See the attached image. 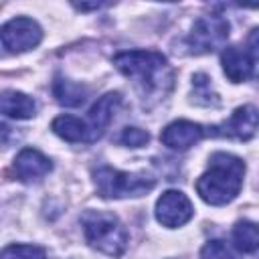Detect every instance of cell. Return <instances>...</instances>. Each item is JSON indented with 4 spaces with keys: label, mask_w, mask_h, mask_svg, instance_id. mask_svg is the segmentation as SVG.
Masks as SVG:
<instances>
[{
    "label": "cell",
    "mask_w": 259,
    "mask_h": 259,
    "mask_svg": "<svg viewBox=\"0 0 259 259\" xmlns=\"http://www.w3.org/2000/svg\"><path fill=\"white\" fill-rule=\"evenodd\" d=\"M148 140H150V134L142 127H123V132L119 134V144L130 148H140L148 144Z\"/></svg>",
    "instance_id": "d6986e66"
},
{
    "label": "cell",
    "mask_w": 259,
    "mask_h": 259,
    "mask_svg": "<svg viewBox=\"0 0 259 259\" xmlns=\"http://www.w3.org/2000/svg\"><path fill=\"white\" fill-rule=\"evenodd\" d=\"M113 65L144 91L164 89V85H170L172 81L166 57L156 51H125L113 57Z\"/></svg>",
    "instance_id": "7a4b0ae2"
},
{
    "label": "cell",
    "mask_w": 259,
    "mask_h": 259,
    "mask_svg": "<svg viewBox=\"0 0 259 259\" xmlns=\"http://www.w3.org/2000/svg\"><path fill=\"white\" fill-rule=\"evenodd\" d=\"M42 38V28L36 20L16 16L0 28V42L8 53H24L34 49Z\"/></svg>",
    "instance_id": "5b68a950"
},
{
    "label": "cell",
    "mask_w": 259,
    "mask_h": 259,
    "mask_svg": "<svg viewBox=\"0 0 259 259\" xmlns=\"http://www.w3.org/2000/svg\"><path fill=\"white\" fill-rule=\"evenodd\" d=\"M0 259H47L42 247L36 245H8L0 251Z\"/></svg>",
    "instance_id": "e0dca14e"
},
{
    "label": "cell",
    "mask_w": 259,
    "mask_h": 259,
    "mask_svg": "<svg viewBox=\"0 0 259 259\" xmlns=\"http://www.w3.org/2000/svg\"><path fill=\"white\" fill-rule=\"evenodd\" d=\"M233 243L243 253H255L259 247L257 225L251 221H239L233 229Z\"/></svg>",
    "instance_id": "2e32d148"
},
{
    "label": "cell",
    "mask_w": 259,
    "mask_h": 259,
    "mask_svg": "<svg viewBox=\"0 0 259 259\" xmlns=\"http://www.w3.org/2000/svg\"><path fill=\"white\" fill-rule=\"evenodd\" d=\"M0 49H2V42H0Z\"/></svg>",
    "instance_id": "44dd1931"
},
{
    "label": "cell",
    "mask_w": 259,
    "mask_h": 259,
    "mask_svg": "<svg viewBox=\"0 0 259 259\" xmlns=\"http://www.w3.org/2000/svg\"><path fill=\"white\" fill-rule=\"evenodd\" d=\"M192 202L180 190H166L156 202V219L160 225L168 229L186 225L192 219Z\"/></svg>",
    "instance_id": "ba28073f"
},
{
    "label": "cell",
    "mask_w": 259,
    "mask_h": 259,
    "mask_svg": "<svg viewBox=\"0 0 259 259\" xmlns=\"http://www.w3.org/2000/svg\"><path fill=\"white\" fill-rule=\"evenodd\" d=\"M12 134V127H8V125H4V123H0V146H6L8 144V136Z\"/></svg>",
    "instance_id": "ffe728a7"
},
{
    "label": "cell",
    "mask_w": 259,
    "mask_h": 259,
    "mask_svg": "<svg viewBox=\"0 0 259 259\" xmlns=\"http://www.w3.org/2000/svg\"><path fill=\"white\" fill-rule=\"evenodd\" d=\"M219 132L221 136L227 138H237V140H251L257 130V109L253 105H243L235 109V113L223 123Z\"/></svg>",
    "instance_id": "7c38bea8"
},
{
    "label": "cell",
    "mask_w": 259,
    "mask_h": 259,
    "mask_svg": "<svg viewBox=\"0 0 259 259\" xmlns=\"http://www.w3.org/2000/svg\"><path fill=\"white\" fill-rule=\"evenodd\" d=\"M227 38H229V22L219 14H210L194 22L188 42L194 53H210L221 49L227 42Z\"/></svg>",
    "instance_id": "52a82bcc"
},
{
    "label": "cell",
    "mask_w": 259,
    "mask_h": 259,
    "mask_svg": "<svg viewBox=\"0 0 259 259\" xmlns=\"http://www.w3.org/2000/svg\"><path fill=\"white\" fill-rule=\"evenodd\" d=\"M53 132L67 140V142H91V134H89V127L83 119L75 117V115H59L55 121H53Z\"/></svg>",
    "instance_id": "5bb4252c"
},
{
    "label": "cell",
    "mask_w": 259,
    "mask_h": 259,
    "mask_svg": "<svg viewBox=\"0 0 259 259\" xmlns=\"http://www.w3.org/2000/svg\"><path fill=\"white\" fill-rule=\"evenodd\" d=\"M245 162L233 154L217 152L208 160V170L196 180V192L212 206L231 202L243 186Z\"/></svg>",
    "instance_id": "6da1fadb"
},
{
    "label": "cell",
    "mask_w": 259,
    "mask_h": 259,
    "mask_svg": "<svg viewBox=\"0 0 259 259\" xmlns=\"http://www.w3.org/2000/svg\"><path fill=\"white\" fill-rule=\"evenodd\" d=\"M121 103V95L119 93H105L103 97L97 99V103L89 109V134H91V142H95L103 130L109 125V121L113 119V113L117 109V105Z\"/></svg>",
    "instance_id": "8fae6325"
},
{
    "label": "cell",
    "mask_w": 259,
    "mask_h": 259,
    "mask_svg": "<svg viewBox=\"0 0 259 259\" xmlns=\"http://www.w3.org/2000/svg\"><path fill=\"white\" fill-rule=\"evenodd\" d=\"M14 174L18 180L22 182H32V180H40L42 176H47L53 168L51 160L40 154L38 150L34 148H24L18 152V156L14 158Z\"/></svg>",
    "instance_id": "30bf717a"
},
{
    "label": "cell",
    "mask_w": 259,
    "mask_h": 259,
    "mask_svg": "<svg viewBox=\"0 0 259 259\" xmlns=\"http://www.w3.org/2000/svg\"><path fill=\"white\" fill-rule=\"evenodd\" d=\"M221 63L225 75L233 83L253 79L257 63V30H253L249 47H227L221 55Z\"/></svg>",
    "instance_id": "8992f818"
},
{
    "label": "cell",
    "mask_w": 259,
    "mask_h": 259,
    "mask_svg": "<svg viewBox=\"0 0 259 259\" xmlns=\"http://www.w3.org/2000/svg\"><path fill=\"white\" fill-rule=\"evenodd\" d=\"M0 113L14 119H28L36 113V103L22 91L6 89L0 93Z\"/></svg>",
    "instance_id": "4fadbf2b"
},
{
    "label": "cell",
    "mask_w": 259,
    "mask_h": 259,
    "mask_svg": "<svg viewBox=\"0 0 259 259\" xmlns=\"http://www.w3.org/2000/svg\"><path fill=\"white\" fill-rule=\"evenodd\" d=\"M202 136H204V127L200 123H194L188 119H176L162 130L160 140L164 146L172 150H186L196 142H200Z\"/></svg>",
    "instance_id": "9c48e42d"
},
{
    "label": "cell",
    "mask_w": 259,
    "mask_h": 259,
    "mask_svg": "<svg viewBox=\"0 0 259 259\" xmlns=\"http://www.w3.org/2000/svg\"><path fill=\"white\" fill-rule=\"evenodd\" d=\"M200 259H239V257L231 251V247H229L225 241L214 239V241H208V243L202 247Z\"/></svg>",
    "instance_id": "ac0fdd59"
},
{
    "label": "cell",
    "mask_w": 259,
    "mask_h": 259,
    "mask_svg": "<svg viewBox=\"0 0 259 259\" xmlns=\"http://www.w3.org/2000/svg\"><path fill=\"white\" fill-rule=\"evenodd\" d=\"M93 180L97 192L103 198H123V196H140L150 192L156 186V180L146 174H130L109 166H101L93 172Z\"/></svg>",
    "instance_id": "277c9868"
},
{
    "label": "cell",
    "mask_w": 259,
    "mask_h": 259,
    "mask_svg": "<svg viewBox=\"0 0 259 259\" xmlns=\"http://www.w3.org/2000/svg\"><path fill=\"white\" fill-rule=\"evenodd\" d=\"M53 93L57 97V101L65 107H77L85 101V95H87V89L75 81H69V79H57L55 85H53Z\"/></svg>",
    "instance_id": "9a60e30c"
},
{
    "label": "cell",
    "mask_w": 259,
    "mask_h": 259,
    "mask_svg": "<svg viewBox=\"0 0 259 259\" xmlns=\"http://www.w3.org/2000/svg\"><path fill=\"white\" fill-rule=\"evenodd\" d=\"M83 233L87 243L109 255V257H121L127 247V231L119 223V219L105 210H87L81 217Z\"/></svg>",
    "instance_id": "3957f363"
}]
</instances>
